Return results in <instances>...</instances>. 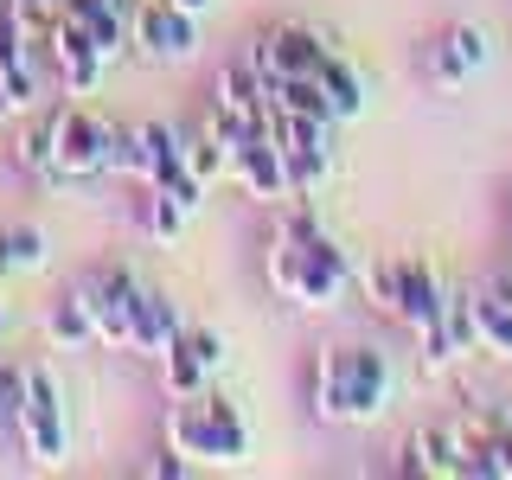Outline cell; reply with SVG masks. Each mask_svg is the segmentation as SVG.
<instances>
[{
  "mask_svg": "<svg viewBox=\"0 0 512 480\" xmlns=\"http://www.w3.org/2000/svg\"><path fill=\"white\" fill-rule=\"evenodd\" d=\"M391 404V359L378 346H333L314 365V416L327 423H378Z\"/></svg>",
  "mask_w": 512,
  "mask_h": 480,
  "instance_id": "1",
  "label": "cell"
},
{
  "mask_svg": "<svg viewBox=\"0 0 512 480\" xmlns=\"http://www.w3.org/2000/svg\"><path fill=\"white\" fill-rule=\"evenodd\" d=\"M346 282H352V263L327 231L276 237L269 244V288L282 301H295V308H333L346 295Z\"/></svg>",
  "mask_w": 512,
  "mask_h": 480,
  "instance_id": "2",
  "label": "cell"
},
{
  "mask_svg": "<svg viewBox=\"0 0 512 480\" xmlns=\"http://www.w3.org/2000/svg\"><path fill=\"white\" fill-rule=\"evenodd\" d=\"M167 442L180 448L192 461H224V468H237V461H250V429L237 404H224V397H180V410L167 416Z\"/></svg>",
  "mask_w": 512,
  "mask_h": 480,
  "instance_id": "3",
  "label": "cell"
},
{
  "mask_svg": "<svg viewBox=\"0 0 512 480\" xmlns=\"http://www.w3.org/2000/svg\"><path fill=\"white\" fill-rule=\"evenodd\" d=\"M13 436L32 461H64V442H71V429H64V397L45 365H26V404L13 416Z\"/></svg>",
  "mask_w": 512,
  "mask_h": 480,
  "instance_id": "4",
  "label": "cell"
},
{
  "mask_svg": "<svg viewBox=\"0 0 512 480\" xmlns=\"http://www.w3.org/2000/svg\"><path fill=\"white\" fill-rule=\"evenodd\" d=\"M52 154L64 167V180H96V173H109V122L90 116L84 103H64L52 122Z\"/></svg>",
  "mask_w": 512,
  "mask_h": 480,
  "instance_id": "5",
  "label": "cell"
},
{
  "mask_svg": "<svg viewBox=\"0 0 512 480\" xmlns=\"http://www.w3.org/2000/svg\"><path fill=\"white\" fill-rule=\"evenodd\" d=\"M45 45H52V64H58L64 90H71V96H96L109 58H103V45L90 39V26H77L71 13H52V20H45Z\"/></svg>",
  "mask_w": 512,
  "mask_h": 480,
  "instance_id": "6",
  "label": "cell"
},
{
  "mask_svg": "<svg viewBox=\"0 0 512 480\" xmlns=\"http://www.w3.org/2000/svg\"><path fill=\"white\" fill-rule=\"evenodd\" d=\"M135 295H141V282L128 276V269H103V276L84 288L90 320H96V340H103V346L135 352Z\"/></svg>",
  "mask_w": 512,
  "mask_h": 480,
  "instance_id": "7",
  "label": "cell"
},
{
  "mask_svg": "<svg viewBox=\"0 0 512 480\" xmlns=\"http://www.w3.org/2000/svg\"><path fill=\"white\" fill-rule=\"evenodd\" d=\"M192 20H199V13L173 7V0H141L135 7V45L154 64H180V58H192V45H199V26Z\"/></svg>",
  "mask_w": 512,
  "mask_h": 480,
  "instance_id": "8",
  "label": "cell"
},
{
  "mask_svg": "<svg viewBox=\"0 0 512 480\" xmlns=\"http://www.w3.org/2000/svg\"><path fill=\"white\" fill-rule=\"evenodd\" d=\"M327 52H333V45L320 39L314 26L288 20V26H276V32H263V45L250 52V64H256V71H282V77H314Z\"/></svg>",
  "mask_w": 512,
  "mask_h": 480,
  "instance_id": "9",
  "label": "cell"
},
{
  "mask_svg": "<svg viewBox=\"0 0 512 480\" xmlns=\"http://www.w3.org/2000/svg\"><path fill=\"white\" fill-rule=\"evenodd\" d=\"M397 474H429V480H468V448H461L455 423L442 429H416L404 442V461H397Z\"/></svg>",
  "mask_w": 512,
  "mask_h": 480,
  "instance_id": "10",
  "label": "cell"
},
{
  "mask_svg": "<svg viewBox=\"0 0 512 480\" xmlns=\"http://www.w3.org/2000/svg\"><path fill=\"white\" fill-rule=\"evenodd\" d=\"M442 295H448V288L436 282V269H429L423 256H397V314L391 320H404L410 333L436 327V320H442Z\"/></svg>",
  "mask_w": 512,
  "mask_h": 480,
  "instance_id": "11",
  "label": "cell"
},
{
  "mask_svg": "<svg viewBox=\"0 0 512 480\" xmlns=\"http://www.w3.org/2000/svg\"><path fill=\"white\" fill-rule=\"evenodd\" d=\"M135 7L141 0H58V13H71L77 26H90V39L103 45V58H122L135 45Z\"/></svg>",
  "mask_w": 512,
  "mask_h": 480,
  "instance_id": "12",
  "label": "cell"
},
{
  "mask_svg": "<svg viewBox=\"0 0 512 480\" xmlns=\"http://www.w3.org/2000/svg\"><path fill=\"white\" fill-rule=\"evenodd\" d=\"M231 180L250 192V199H263V205H282V199H295L288 192V167H282V148L269 141V128L250 141L244 154H237V167H231Z\"/></svg>",
  "mask_w": 512,
  "mask_h": 480,
  "instance_id": "13",
  "label": "cell"
},
{
  "mask_svg": "<svg viewBox=\"0 0 512 480\" xmlns=\"http://www.w3.org/2000/svg\"><path fill=\"white\" fill-rule=\"evenodd\" d=\"M141 135V167H135V180L141 186H173L186 173V141L173 135L167 122H148V128H135Z\"/></svg>",
  "mask_w": 512,
  "mask_h": 480,
  "instance_id": "14",
  "label": "cell"
},
{
  "mask_svg": "<svg viewBox=\"0 0 512 480\" xmlns=\"http://www.w3.org/2000/svg\"><path fill=\"white\" fill-rule=\"evenodd\" d=\"M180 327H186L180 308H173V301L160 295V288H141V295H135V352L160 359V352L180 340Z\"/></svg>",
  "mask_w": 512,
  "mask_h": 480,
  "instance_id": "15",
  "label": "cell"
},
{
  "mask_svg": "<svg viewBox=\"0 0 512 480\" xmlns=\"http://www.w3.org/2000/svg\"><path fill=\"white\" fill-rule=\"evenodd\" d=\"M160 378H167V397H199L205 384H212V365L199 359V346H192L186 327H180V340L160 352Z\"/></svg>",
  "mask_w": 512,
  "mask_h": 480,
  "instance_id": "16",
  "label": "cell"
},
{
  "mask_svg": "<svg viewBox=\"0 0 512 480\" xmlns=\"http://www.w3.org/2000/svg\"><path fill=\"white\" fill-rule=\"evenodd\" d=\"M218 103L224 109H237V116H250V122H269V96H263V77H256V64H224L218 71Z\"/></svg>",
  "mask_w": 512,
  "mask_h": 480,
  "instance_id": "17",
  "label": "cell"
},
{
  "mask_svg": "<svg viewBox=\"0 0 512 480\" xmlns=\"http://www.w3.org/2000/svg\"><path fill=\"white\" fill-rule=\"evenodd\" d=\"M320 90H327V103H333V116L340 122H352V116H365V84H359V71L340 58V52H327L320 58Z\"/></svg>",
  "mask_w": 512,
  "mask_h": 480,
  "instance_id": "18",
  "label": "cell"
},
{
  "mask_svg": "<svg viewBox=\"0 0 512 480\" xmlns=\"http://www.w3.org/2000/svg\"><path fill=\"white\" fill-rule=\"evenodd\" d=\"M45 333H52V346H90V340H96V320H90L84 288L52 301V314H45Z\"/></svg>",
  "mask_w": 512,
  "mask_h": 480,
  "instance_id": "19",
  "label": "cell"
},
{
  "mask_svg": "<svg viewBox=\"0 0 512 480\" xmlns=\"http://www.w3.org/2000/svg\"><path fill=\"white\" fill-rule=\"evenodd\" d=\"M474 333L487 352H500V359H512V295L500 288V295H474Z\"/></svg>",
  "mask_w": 512,
  "mask_h": 480,
  "instance_id": "20",
  "label": "cell"
},
{
  "mask_svg": "<svg viewBox=\"0 0 512 480\" xmlns=\"http://www.w3.org/2000/svg\"><path fill=\"white\" fill-rule=\"evenodd\" d=\"M282 167H288V192L308 199L327 180V141H282Z\"/></svg>",
  "mask_w": 512,
  "mask_h": 480,
  "instance_id": "21",
  "label": "cell"
},
{
  "mask_svg": "<svg viewBox=\"0 0 512 480\" xmlns=\"http://www.w3.org/2000/svg\"><path fill=\"white\" fill-rule=\"evenodd\" d=\"M186 205L173 199V192H160V186H148V199H141V231L154 237V244H173V237L186 231Z\"/></svg>",
  "mask_w": 512,
  "mask_h": 480,
  "instance_id": "22",
  "label": "cell"
},
{
  "mask_svg": "<svg viewBox=\"0 0 512 480\" xmlns=\"http://www.w3.org/2000/svg\"><path fill=\"white\" fill-rule=\"evenodd\" d=\"M442 333H448V346H455V359L480 346V333H474V288H448L442 295Z\"/></svg>",
  "mask_w": 512,
  "mask_h": 480,
  "instance_id": "23",
  "label": "cell"
},
{
  "mask_svg": "<svg viewBox=\"0 0 512 480\" xmlns=\"http://www.w3.org/2000/svg\"><path fill=\"white\" fill-rule=\"evenodd\" d=\"M13 160H20L32 180L64 186V167H58V154H52V128H26V135H20V148H13Z\"/></svg>",
  "mask_w": 512,
  "mask_h": 480,
  "instance_id": "24",
  "label": "cell"
},
{
  "mask_svg": "<svg viewBox=\"0 0 512 480\" xmlns=\"http://www.w3.org/2000/svg\"><path fill=\"white\" fill-rule=\"evenodd\" d=\"M0 250L13 269H45V237L32 224H0Z\"/></svg>",
  "mask_w": 512,
  "mask_h": 480,
  "instance_id": "25",
  "label": "cell"
},
{
  "mask_svg": "<svg viewBox=\"0 0 512 480\" xmlns=\"http://www.w3.org/2000/svg\"><path fill=\"white\" fill-rule=\"evenodd\" d=\"M26 39H32L26 13L13 7V0H0V71H13V64H26Z\"/></svg>",
  "mask_w": 512,
  "mask_h": 480,
  "instance_id": "26",
  "label": "cell"
},
{
  "mask_svg": "<svg viewBox=\"0 0 512 480\" xmlns=\"http://www.w3.org/2000/svg\"><path fill=\"white\" fill-rule=\"evenodd\" d=\"M186 173H192V180H199L205 192H212L218 180H231V160H224V154H218V141L205 135V141H192V148H186Z\"/></svg>",
  "mask_w": 512,
  "mask_h": 480,
  "instance_id": "27",
  "label": "cell"
},
{
  "mask_svg": "<svg viewBox=\"0 0 512 480\" xmlns=\"http://www.w3.org/2000/svg\"><path fill=\"white\" fill-rule=\"evenodd\" d=\"M423 71H429V84H436V90H461V84H468V77H474L468 64L455 58V45H448V39H436V45H429Z\"/></svg>",
  "mask_w": 512,
  "mask_h": 480,
  "instance_id": "28",
  "label": "cell"
},
{
  "mask_svg": "<svg viewBox=\"0 0 512 480\" xmlns=\"http://www.w3.org/2000/svg\"><path fill=\"white\" fill-rule=\"evenodd\" d=\"M0 96H7V116H13V109H32V103H39V71H32V58L13 64V71H0Z\"/></svg>",
  "mask_w": 512,
  "mask_h": 480,
  "instance_id": "29",
  "label": "cell"
},
{
  "mask_svg": "<svg viewBox=\"0 0 512 480\" xmlns=\"http://www.w3.org/2000/svg\"><path fill=\"white\" fill-rule=\"evenodd\" d=\"M365 295H372V308L397 314V256H391V263H372V269H365Z\"/></svg>",
  "mask_w": 512,
  "mask_h": 480,
  "instance_id": "30",
  "label": "cell"
},
{
  "mask_svg": "<svg viewBox=\"0 0 512 480\" xmlns=\"http://www.w3.org/2000/svg\"><path fill=\"white\" fill-rule=\"evenodd\" d=\"M135 167H141V135L135 128H109V173H128V180H135Z\"/></svg>",
  "mask_w": 512,
  "mask_h": 480,
  "instance_id": "31",
  "label": "cell"
},
{
  "mask_svg": "<svg viewBox=\"0 0 512 480\" xmlns=\"http://www.w3.org/2000/svg\"><path fill=\"white\" fill-rule=\"evenodd\" d=\"M442 39L455 45V58L468 64V71H480V64H487V32H480V26H448Z\"/></svg>",
  "mask_w": 512,
  "mask_h": 480,
  "instance_id": "32",
  "label": "cell"
},
{
  "mask_svg": "<svg viewBox=\"0 0 512 480\" xmlns=\"http://www.w3.org/2000/svg\"><path fill=\"white\" fill-rule=\"evenodd\" d=\"M20 404H26V372L0 365V416H20Z\"/></svg>",
  "mask_w": 512,
  "mask_h": 480,
  "instance_id": "33",
  "label": "cell"
},
{
  "mask_svg": "<svg viewBox=\"0 0 512 480\" xmlns=\"http://www.w3.org/2000/svg\"><path fill=\"white\" fill-rule=\"evenodd\" d=\"M180 474H186V455H180V448L167 442V455L154 461V480H180Z\"/></svg>",
  "mask_w": 512,
  "mask_h": 480,
  "instance_id": "34",
  "label": "cell"
},
{
  "mask_svg": "<svg viewBox=\"0 0 512 480\" xmlns=\"http://www.w3.org/2000/svg\"><path fill=\"white\" fill-rule=\"evenodd\" d=\"M173 7H186V13H205V7H212V0H173Z\"/></svg>",
  "mask_w": 512,
  "mask_h": 480,
  "instance_id": "35",
  "label": "cell"
},
{
  "mask_svg": "<svg viewBox=\"0 0 512 480\" xmlns=\"http://www.w3.org/2000/svg\"><path fill=\"white\" fill-rule=\"evenodd\" d=\"M13 276V263H7V250H0V282H7Z\"/></svg>",
  "mask_w": 512,
  "mask_h": 480,
  "instance_id": "36",
  "label": "cell"
},
{
  "mask_svg": "<svg viewBox=\"0 0 512 480\" xmlns=\"http://www.w3.org/2000/svg\"><path fill=\"white\" fill-rule=\"evenodd\" d=\"M0 340H7V301H0Z\"/></svg>",
  "mask_w": 512,
  "mask_h": 480,
  "instance_id": "37",
  "label": "cell"
},
{
  "mask_svg": "<svg viewBox=\"0 0 512 480\" xmlns=\"http://www.w3.org/2000/svg\"><path fill=\"white\" fill-rule=\"evenodd\" d=\"M500 423H506V436H512V404H506V410H500Z\"/></svg>",
  "mask_w": 512,
  "mask_h": 480,
  "instance_id": "38",
  "label": "cell"
},
{
  "mask_svg": "<svg viewBox=\"0 0 512 480\" xmlns=\"http://www.w3.org/2000/svg\"><path fill=\"white\" fill-rule=\"evenodd\" d=\"M506 295H512V269H506Z\"/></svg>",
  "mask_w": 512,
  "mask_h": 480,
  "instance_id": "39",
  "label": "cell"
}]
</instances>
